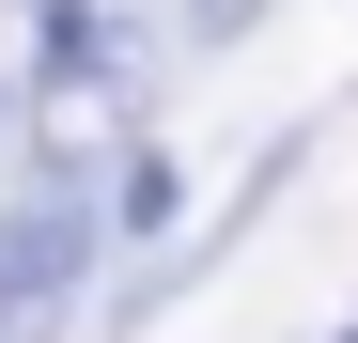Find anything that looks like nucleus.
<instances>
[{"label":"nucleus","instance_id":"1","mask_svg":"<svg viewBox=\"0 0 358 343\" xmlns=\"http://www.w3.org/2000/svg\"><path fill=\"white\" fill-rule=\"evenodd\" d=\"M78 281H94V203L78 188H16L0 203V343H31Z\"/></svg>","mask_w":358,"mask_h":343}]
</instances>
